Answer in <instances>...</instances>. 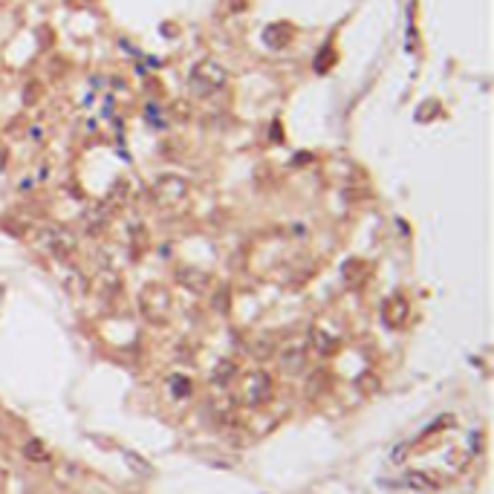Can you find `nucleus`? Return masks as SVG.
I'll list each match as a JSON object with an SVG mask.
<instances>
[{
	"mask_svg": "<svg viewBox=\"0 0 494 494\" xmlns=\"http://www.w3.org/2000/svg\"><path fill=\"white\" fill-rule=\"evenodd\" d=\"M225 78H229V73L214 64V61H203V64H197L194 67V73H191V90L197 96H211V93H217Z\"/></svg>",
	"mask_w": 494,
	"mask_h": 494,
	"instance_id": "f257e3e1",
	"label": "nucleus"
},
{
	"mask_svg": "<svg viewBox=\"0 0 494 494\" xmlns=\"http://www.w3.org/2000/svg\"><path fill=\"white\" fill-rule=\"evenodd\" d=\"M41 240V246H44L52 258H69L73 255V249H76V240L73 234H69L67 229H61V225H55V229H44L38 234Z\"/></svg>",
	"mask_w": 494,
	"mask_h": 494,
	"instance_id": "f03ea898",
	"label": "nucleus"
},
{
	"mask_svg": "<svg viewBox=\"0 0 494 494\" xmlns=\"http://www.w3.org/2000/svg\"><path fill=\"white\" fill-rule=\"evenodd\" d=\"M306 352H309V344L304 341V338H292V341H287L284 347H280V352H278L280 370L301 373L304 364H306Z\"/></svg>",
	"mask_w": 494,
	"mask_h": 494,
	"instance_id": "7ed1b4c3",
	"label": "nucleus"
},
{
	"mask_svg": "<svg viewBox=\"0 0 494 494\" xmlns=\"http://www.w3.org/2000/svg\"><path fill=\"white\" fill-rule=\"evenodd\" d=\"M269 396H272V379L266 376V373H249V379L243 382V399H246V405L258 407L263 402H269Z\"/></svg>",
	"mask_w": 494,
	"mask_h": 494,
	"instance_id": "20e7f679",
	"label": "nucleus"
},
{
	"mask_svg": "<svg viewBox=\"0 0 494 494\" xmlns=\"http://www.w3.org/2000/svg\"><path fill=\"white\" fill-rule=\"evenodd\" d=\"M177 284L186 287L188 292H205L208 284H211V278H208V272L197 269V266H179L177 269Z\"/></svg>",
	"mask_w": 494,
	"mask_h": 494,
	"instance_id": "39448f33",
	"label": "nucleus"
},
{
	"mask_svg": "<svg viewBox=\"0 0 494 494\" xmlns=\"http://www.w3.org/2000/svg\"><path fill=\"white\" fill-rule=\"evenodd\" d=\"M399 486L414 489V491H436V489H442V477H436L431 471H407L399 480Z\"/></svg>",
	"mask_w": 494,
	"mask_h": 494,
	"instance_id": "423d86ee",
	"label": "nucleus"
},
{
	"mask_svg": "<svg viewBox=\"0 0 494 494\" xmlns=\"http://www.w3.org/2000/svg\"><path fill=\"white\" fill-rule=\"evenodd\" d=\"M157 194H159L162 203H177V200H182V197L188 194V182L182 177H162L157 182Z\"/></svg>",
	"mask_w": 494,
	"mask_h": 494,
	"instance_id": "0eeeda50",
	"label": "nucleus"
},
{
	"mask_svg": "<svg viewBox=\"0 0 494 494\" xmlns=\"http://www.w3.org/2000/svg\"><path fill=\"white\" fill-rule=\"evenodd\" d=\"M405 313H407V304L402 298H390L385 304V309H382V318H385L388 327H399V324L405 321Z\"/></svg>",
	"mask_w": 494,
	"mask_h": 494,
	"instance_id": "6e6552de",
	"label": "nucleus"
},
{
	"mask_svg": "<svg viewBox=\"0 0 494 494\" xmlns=\"http://www.w3.org/2000/svg\"><path fill=\"white\" fill-rule=\"evenodd\" d=\"M263 41H266V44H269L272 49L287 47V41H289V26H284V23H275V26H269V30L263 32Z\"/></svg>",
	"mask_w": 494,
	"mask_h": 494,
	"instance_id": "1a4fd4ad",
	"label": "nucleus"
},
{
	"mask_svg": "<svg viewBox=\"0 0 494 494\" xmlns=\"http://www.w3.org/2000/svg\"><path fill=\"white\" fill-rule=\"evenodd\" d=\"M234 376H237V364L229 361V359H223V361L214 367V376H211V382H214V385H229Z\"/></svg>",
	"mask_w": 494,
	"mask_h": 494,
	"instance_id": "9d476101",
	"label": "nucleus"
},
{
	"mask_svg": "<svg viewBox=\"0 0 494 494\" xmlns=\"http://www.w3.org/2000/svg\"><path fill=\"white\" fill-rule=\"evenodd\" d=\"M23 454L30 457L32 462H49V451L44 448V442H38V440H30L23 445Z\"/></svg>",
	"mask_w": 494,
	"mask_h": 494,
	"instance_id": "9b49d317",
	"label": "nucleus"
},
{
	"mask_svg": "<svg viewBox=\"0 0 494 494\" xmlns=\"http://www.w3.org/2000/svg\"><path fill=\"white\" fill-rule=\"evenodd\" d=\"M98 289H104L110 298H113V295L119 292V275H116V272H110V269H104L102 275H98Z\"/></svg>",
	"mask_w": 494,
	"mask_h": 494,
	"instance_id": "f8f14e48",
	"label": "nucleus"
},
{
	"mask_svg": "<svg viewBox=\"0 0 494 494\" xmlns=\"http://www.w3.org/2000/svg\"><path fill=\"white\" fill-rule=\"evenodd\" d=\"M309 338H313V341H315L318 352H330V350H333V344H335V341H333V335H327L324 330H315V333L309 335Z\"/></svg>",
	"mask_w": 494,
	"mask_h": 494,
	"instance_id": "ddd939ff",
	"label": "nucleus"
},
{
	"mask_svg": "<svg viewBox=\"0 0 494 494\" xmlns=\"http://www.w3.org/2000/svg\"><path fill=\"white\" fill-rule=\"evenodd\" d=\"M124 460L133 465V471H136V474H150V462H145L139 454H133V451H124Z\"/></svg>",
	"mask_w": 494,
	"mask_h": 494,
	"instance_id": "4468645a",
	"label": "nucleus"
},
{
	"mask_svg": "<svg viewBox=\"0 0 494 494\" xmlns=\"http://www.w3.org/2000/svg\"><path fill=\"white\" fill-rule=\"evenodd\" d=\"M214 306L220 313H229V287H220L217 295H214Z\"/></svg>",
	"mask_w": 494,
	"mask_h": 494,
	"instance_id": "2eb2a0df",
	"label": "nucleus"
},
{
	"mask_svg": "<svg viewBox=\"0 0 494 494\" xmlns=\"http://www.w3.org/2000/svg\"><path fill=\"white\" fill-rule=\"evenodd\" d=\"M269 352H272V341H258L255 344V356L258 359H269Z\"/></svg>",
	"mask_w": 494,
	"mask_h": 494,
	"instance_id": "dca6fc26",
	"label": "nucleus"
},
{
	"mask_svg": "<svg viewBox=\"0 0 494 494\" xmlns=\"http://www.w3.org/2000/svg\"><path fill=\"white\" fill-rule=\"evenodd\" d=\"M327 58H330V47H324V49H321V58L315 61V69H318V73H324V69H327Z\"/></svg>",
	"mask_w": 494,
	"mask_h": 494,
	"instance_id": "f3484780",
	"label": "nucleus"
},
{
	"mask_svg": "<svg viewBox=\"0 0 494 494\" xmlns=\"http://www.w3.org/2000/svg\"><path fill=\"white\" fill-rule=\"evenodd\" d=\"M174 388H177V393H179V396H186V393H188V385L182 382L179 376H174Z\"/></svg>",
	"mask_w": 494,
	"mask_h": 494,
	"instance_id": "a211bd4d",
	"label": "nucleus"
},
{
	"mask_svg": "<svg viewBox=\"0 0 494 494\" xmlns=\"http://www.w3.org/2000/svg\"><path fill=\"white\" fill-rule=\"evenodd\" d=\"M6 157H9V153H6L3 142H0V171H3V168H6Z\"/></svg>",
	"mask_w": 494,
	"mask_h": 494,
	"instance_id": "6ab92c4d",
	"label": "nucleus"
},
{
	"mask_svg": "<svg viewBox=\"0 0 494 494\" xmlns=\"http://www.w3.org/2000/svg\"><path fill=\"white\" fill-rule=\"evenodd\" d=\"M6 436V425H3V419H0V440H3Z\"/></svg>",
	"mask_w": 494,
	"mask_h": 494,
	"instance_id": "aec40b11",
	"label": "nucleus"
}]
</instances>
